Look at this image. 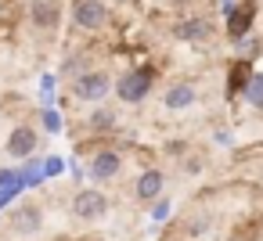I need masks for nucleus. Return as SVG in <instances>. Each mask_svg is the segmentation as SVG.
I'll return each instance as SVG.
<instances>
[{"label": "nucleus", "instance_id": "obj_19", "mask_svg": "<svg viewBox=\"0 0 263 241\" xmlns=\"http://www.w3.org/2000/svg\"><path fill=\"white\" fill-rule=\"evenodd\" d=\"M259 184H263V176H259Z\"/></svg>", "mask_w": 263, "mask_h": 241}, {"label": "nucleus", "instance_id": "obj_17", "mask_svg": "<svg viewBox=\"0 0 263 241\" xmlns=\"http://www.w3.org/2000/svg\"><path fill=\"white\" fill-rule=\"evenodd\" d=\"M8 180H11V173H8V169H0V184H8Z\"/></svg>", "mask_w": 263, "mask_h": 241}, {"label": "nucleus", "instance_id": "obj_15", "mask_svg": "<svg viewBox=\"0 0 263 241\" xmlns=\"http://www.w3.org/2000/svg\"><path fill=\"white\" fill-rule=\"evenodd\" d=\"M40 119H44V126H47V133H62V119H58V112H51V108H44V112H40Z\"/></svg>", "mask_w": 263, "mask_h": 241}, {"label": "nucleus", "instance_id": "obj_7", "mask_svg": "<svg viewBox=\"0 0 263 241\" xmlns=\"http://www.w3.org/2000/svg\"><path fill=\"white\" fill-rule=\"evenodd\" d=\"M4 151H8V158H29V155L36 151V126H29V123L15 126V130L8 133Z\"/></svg>", "mask_w": 263, "mask_h": 241}, {"label": "nucleus", "instance_id": "obj_14", "mask_svg": "<svg viewBox=\"0 0 263 241\" xmlns=\"http://www.w3.org/2000/svg\"><path fill=\"white\" fill-rule=\"evenodd\" d=\"M241 94H245V101H249V105L263 108V72H252V76H249V83L241 87Z\"/></svg>", "mask_w": 263, "mask_h": 241}, {"label": "nucleus", "instance_id": "obj_13", "mask_svg": "<svg viewBox=\"0 0 263 241\" xmlns=\"http://www.w3.org/2000/svg\"><path fill=\"white\" fill-rule=\"evenodd\" d=\"M87 126H90L94 133H108V130L116 126V112H112V108H94L90 119H87Z\"/></svg>", "mask_w": 263, "mask_h": 241}, {"label": "nucleus", "instance_id": "obj_18", "mask_svg": "<svg viewBox=\"0 0 263 241\" xmlns=\"http://www.w3.org/2000/svg\"><path fill=\"white\" fill-rule=\"evenodd\" d=\"M119 4H130V0H119Z\"/></svg>", "mask_w": 263, "mask_h": 241}, {"label": "nucleus", "instance_id": "obj_1", "mask_svg": "<svg viewBox=\"0 0 263 241\" xmlns=\"http://www.w3.org/2000/svg\"><path fill=\"white\" fill-rule=\"evenodd\" d=\"M108 90H112V79H108V72H101V69L76 72V79H72V94H76V101H87V105L105 101Z\"/></svg>", "mask_w": 263, "mask_h": 241}, {"label": "nucleus", "instance_id": "obj_12", "mask_svg": "<svg viewBox=\"0 0 263 241\" xmlns=\"http://www.w3.org/2000/svg\"><path fill=\"white\" fill-rule=\"evenodd\" d=\"M162 187H166V176H162L159 169H144V173L137 176L134 194H137V202H155V198H162Z\"/></svg>", "mask_w": 263, "mask_h": 241}, {"label": "nucleus", "instance_id": "obj_11", "mask_svg": "<svg viewBox=\"0 0 263 241\" xmlns=\"http://www.w3.org/2000/svg\"><path fill=\"white\" fill-rule=\"evenodd\" d=\"M195 101H198V90H195L191 83H173V87L162 94V105H166L170 112H187Z\"/></svg>", "mask_w": 263, "mask_h": 241}, {"label": "nucleus", "instance_id": "obj_8", "mask_svg": "<svg viewBox=\"0 0 263 241\" xmlns=\"http://www.w3.org/2000/svg\"><path fill=\"white\" fill-rule=\"evenodd\" d=\"M252 15H256V0H241L238 8H227V36L241 40L252 26Z\"/></svg>", "mask_w": 263, "mask_h": 241}, {"label": "nucleus", "instance_id": "obj_9", "mask_svg": "<svg viewBox=\"0 0 263 241\" xmlns=\"http://www.w3.org/2000/svg\"><path fill=\"white\" fill-rule=\"evenodd\" d=\"M29 22L44 33L58 29L62 22V8H58V0H33V8H29Z\"/></svg>", "mask_w": 263, "mask_h": 241}, {"label": "nucleus", "instance_id": "obj_16", "mask_svg": "<svg viewBox=\"0 0 263 241\" xmlns=\"http://www.w3.org/2000/svg\"><path fill=\"white\" fill-rule=\"evenodd\" d=\"M166 212H170V202L166 198H155V219H166Z\"/></svg>", "mask_w": 263, "mask_h": 241}, {"label": "nucleus", "instance_id": "obj_5", "mask_svg": "<svg viewBox=\"0 0 263 241\" xmlns=\"http://www.w3.org/2000/svg\"><path fill=\"white\" fill-rule=\"evenodd\" d=\"M119 169H123V155H119V151H112V148L94 151V155H90V162H87V176H90L94 184H105V180L119 176Z\"/></svg>", "mask_w": 263, "mask_h": 241}, {"label": "nucleus", "instance_id": "obj_10", "mask_svg": "<svg viewBox=\"0 0 263 241\" xmlns=\"http://www.w3.org/2000/svg\"><path fill=\"white\" fill-rule=\"evenodd\" d=\"M209 33H213V26H209V18H202V15L184 18V22H177V29H173V36H177L180 44H198V40H205Z\"/></svg>", "mask_w": 263, "mask_h": 241}, {"label": "nucleus", "instance_id": "obj_2", "mask_svg": "<svg viewBox=\"0 0 263 241\" xmlns=\"http://www.w3.org/2000/svg\"><path fill=\"white\" fill-rule=\"evenodd\" d=\"M152 72L148 69H134V72H123V79L116 83V94L123 105H141L148 94H152Z\"/></svg>", "mask_w": 263, "mask_h": 241}, {"label": "nucleus", "instance_id": "obj_4", "mask_svg": "<svg viewBox=\"0 0 263 241\" xmlns=\"http://www.w3.org/2000/svg\"><path fill=\"white\" fill-rule=\"evenodd\" d=\"M72 22L83 33H98L108 22V8L101 4V0H72Z\"/></svg>", "mask_w": 263, "mask_h": 241}, {"label": "nucleus", "instance_id": "obj_6", "mask_svg": "<svg viewBox=\"0 0 263 241\" xmlns=\"http://www.w3.org/2000/svg\"><path fill=\"white\" fill-rule=\"evenodd\" d=\"M8 223H11V230H15V234L33 237V234L44 227V209H40L36 202H22L15 212H8Z\"/></svg>", "mask_w": 263, "mask_h": 241}, {"label": "nucleus", "instance_id": "obj_3", "mask_svg": "<svg viewBox=\"0 0 263 241\" xmlns=\"http://www.w3.org/2000/svg\"><path fill=\"white\" fill-rule=\"evenodd\" d=\"M72 216L76 219H105L108 216V198L98 191V187H83V191H76V198H72Z\"/></svg>", "mask_w": 263, "mask_h": 241}]
</instances>
